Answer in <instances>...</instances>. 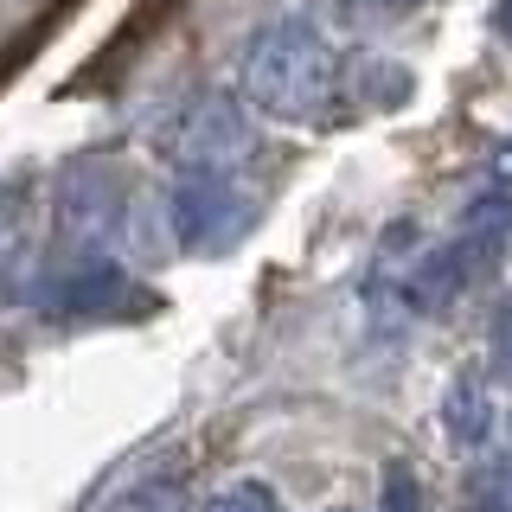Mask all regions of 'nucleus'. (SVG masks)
Instances as JSON below:
<instances>
[{
  "instance_id": "nucleus-1",
  "label": "nucleus",
  "mask_w": 512,
  "mask_h": 512,
  "mask_svg": "<svg viewBox=\"0 0 512 512\" xmlns=\"http://www.w3.org/2000/svg\"><path fill=\"white\" fill-rule=\"evenodd\" d=\"M237 96L269 122H320L340 96V58L308 20H276L237 58Z\"/></svg>"
},
{
  "instance_id": "nucleus-2",
  "label": "nucleus",
  "mask_w": 512,
  "mask_h": 512,
  "mask_svg": "<svg viewBox=\"0 0 512 512\" xmlns=\"http://www.w3.org/2000/svg\"><path fill=\"white\" fill-rule=\"evenodd\" d=\"M167 218H173V237H180L192 256H218V250L244 244L256 231L263 205L218 167H180V180L167 192Z\"/></svg>"
},
{
  "instance_id": "nucleus-3",
  "label": "nucleus",
  "mask_w": 512,
  "mask_h": 512,
  "mask_svg": "<svg viewBox=\"0 0 512 512\" xmlns=\"http://www.w3.org/2000/svg\"><path fill=\"white\" fill-rule=\"evenodd\" d=\"M122 199H128L122 173L109 160H77L58 180V231L77 237V244H103L122 224Z\"/></svg>"
},
{
  "instance_id": "nucleus-4",
  "label": "nucleus",
  "mask_w": 512,
  "mask_h": 512,
  "mask_svg": "<svg viewBox=\"0 0 512 512\" xmlns=\"http://www.w3.org/2000/svg\"><path fill=\"white\" fill-rule=\"evenodd\" d=\"M167 148L180 154V167H218V173H231L256 141H250V122H244V109H237L231 96H205V103H192L186 116H180V128L167 135Z\"/></svg>"
},
{
  "instance_id": "nucleus-5",
  "label": "nucleus",
  "mask_w": 512,
  "mask_h": 512,
  "mask_svg": "<svg viewBox=\"0 0 512 512\" xmlns=\"http://www.w3.org/2000/svg\"><path fill=\"white\" fill-rule=\"evenodd\" d=\"M128 308H141V295L109 256H84V263H71L64 276L45 282V314L58 320H109Z\"/></svg>"
},
{
  "instance_id": "nucleus-6",
  "label": "nucleus",
  "mask_w": 512,
  "mask_h": 512,
  "mask_svg": "<svg viewBox=\"0 0 512 512\" xmlns=\"http://www.w3.org/2000/svg\"><path fill=\"white\" fill-rule=\"evenodd\" d=\"M442 423H448V436H455L461 448H480V442H487V429H493V404H487V391H480V378H474V372H461L455 384H448V397H442Z\"/></svg>"
},
{
  "instance_id": "nucleus-7",
  "label": "nucleus",
  "mask_w": 512,
  "mask_h": 512,
  "mask_svg": "<svg viewBox=\"0 0 512 512\" xmlns=\"http://www.w3.org/2000/svg\"><path fill=\"white\" fill-rule=\"evenodd\" d=\"M103 512H186V487L173 474H154V480H128L122 493H109Z\"/></svg>"
},
{
  "instance_id": "nucleus-8",
  "label": "nucleus",
  "mask_w": 512,
  "mask_h": 512,
  "mask_svg": "<svg viewBox=\"0 0 512 512\" xmlns=\"http://www.w3.org/2000/svg\"><path fill=\"white\" fill-rule=\"evenodd\" d=\"M205 512H282V500L263 487V480H237V487H224Z\"/></svg>"
},
{
  "instance_id": "nucleus-9",
  "label": "nucleus",
  "mask_w": 512,
  "mask_h": 512,
  "mask_svg": "<svg viewBox=\"0 0 512 512\" xmlns=\"http://www.w3.org/2000/svg\"><path fill=\"white\" fill-rule=\"evenodd\" d=\"M474 506L480 512H512V461H500L493 474L474 480Z\"/></svg>"
},
{
  "instance_id": "nucleus-10",
  "label": "nucleus",
  "mask_w": 512,
  "mask_h": 512,
  "mask_svg": "<svg viewBox=\"0 0 512 512\" xmlns=\"http://www.w3.org/2000/svg\"><path fill=\"white\" fill-rule=\"evenodd\" d=\"M493 372L512 384V301L493 314Z\"/></svg>"
},
{
  "instance_id": "nucleus-11",
  "label": "nucleus",
  "mask_w": 512,
  "mask_h": 512,
  "mask_svg": "<svg viewBox=\"0 0 512 512\" xmlns=\"http://www.w3.org/2000/svg\"><path fill=\"white\" fill-rule=\"evenodd\" d=\"M13 237H20V192L0 186V256L13 250Z\"/></svg>"
},
{
  "instance_id": "nucleus-12",
  "label": "nucleus",
  "mask_w": 512,
  "mask_h": 512,
  "mask_svg": "<svg viewBox=\"0 0 512 512\" xmlns=\"http://www.w3.org/2000/svg\"><path fill=\"white\" fill-rule=\"evenodd\" d=\"M493 32L512 45V0H500V7H493Z\"/></svg>"
},
{
  "instance_id": "nucleus-13",
  "label": "nucleus",
  "mask_w": 512,
  "mask_h": 512,
  "mask_svg": "<svg viewBox=\"0 0 512 512\" xmlns=\"http://www.w3.org/2000/svg\"><path fill=\"white\" fill-rule=\"evenodd\" d=\"M372 7H384V13H404V7H416V0H372Z\"/></svg>"
}]
</instances>
